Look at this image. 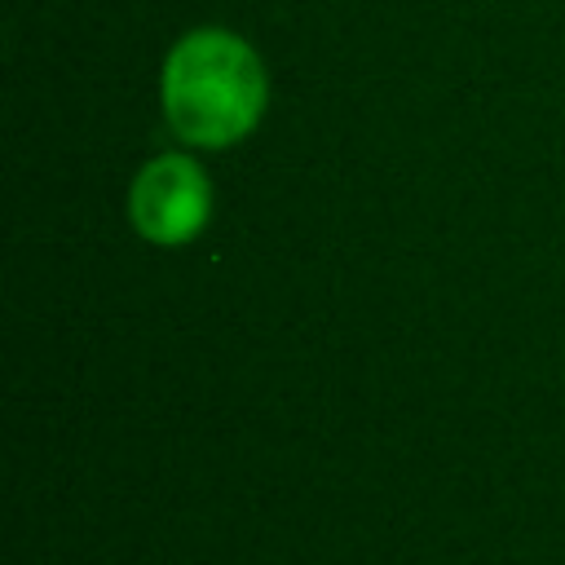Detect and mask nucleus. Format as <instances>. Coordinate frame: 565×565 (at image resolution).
Here are the masks:
<instances>
[{
  "instance_id": "1",
  "label": "nucleus",
  "mask_w": 565,
  "mask_h": 565,
  "mask_svg": "<svg viewBox=\"0 0 565 565\" xmlns=\"http://www.w3.org/2000/svg\"><path fill=\"white\" fill-rule=\"evenodd\" d=\"M269 97L265 66L247 40L221 26L190 31L172 44L163 62V115L172 132L190 146H234L243 141Z\"/></svg>"
},
{
  "instance_id": "2",
  "label": "nucleus",
  "mask_w": 565,
  "mask_h": 565,
  "mask_svg": "<svg viewBox=\"0 0 565 565\" xmlns=\"http://www.w3.org/2000/svg\"><path fill=\"white\" fill-rule=\"evenodd\" d=\"M207 212H212V185L190 154L150 159L128 190V216L137 234L159 247L190 243L207 225Z\"/></svg>"
}]
</instances>
